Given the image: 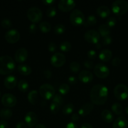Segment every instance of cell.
<instances>
[{
    "instance_id": "6da1fadb",
    "label": "cell",
    "mask_w": 128,
    "mask_h": 128,
    "mask_svg": "<svg viewBox=\"0 0 128 128\" xmlns=\"http://www.w3.org/2000/svg\"><path fill=\"white\" fill-rule=\"evenodd\" d=\"M107 88L103 84H96L90 92V98L93 104L102 105L106 102L108 98Z\"/></svg>"
},
{
    "instance_id": "7a4b0ae2",
    "label": "cell",
    "mask_w": 128,
    "mask_h": 128,
    "mask_svg": "<svg viewBox=\"0 0 128 128\" xmlns=\"http://www.w3.org/2000/svg\"><path fill=\"white\" fill-rule=\"evenodd\" d=\"M15 68V62L10 56L0 57V74L7 75L11 73Z\"/></svg>"
},
{
    "instance_id": "3957f363",
    "label": "cell",
    "mask_w": 128,
    "mask_h": 128,
    "mask_svg": "<svg viewBox=\"0 0 128 128\" xmlns=\"http://www.w3.org/2000/svg\"><path fill=\"white\" fill-rule=\"evenodd\" d=\"M112 10L117 16L123 15L128 11V2L124 0H117L112 4Z\"/></svg>"
},
{
    "instance_id": "277c9868",
    "label": "cell",
    "mask_w": 128,
    "mask_h": 128,
    "mask_svg": "<svg viewBox=\"0 0 128 128\" xmlns=\"http://www.w3.org/2000/svg\"><path fill=\"white\" fill-rule=\"evenodd\" d=\"M39 93L43 99L45 100H50L53 99L55 95V91L51 84L46 83L40 86Z\"/></svg>"
},
{
    "instance_id": "5b68a950",
    "label": "cell",
    "mask_w": 128,
    "mask_h": 128,
    "mask_svg": "<svg viewBox=\"0 0 128 128\" xmlns=\"http://www.w3.org/2000/svg\"><path fill=\"white\" fill-rule=\"evenodd\" d=\"M85 20L84 14L80 10L76 9L73 10L70 13V21L74 26H78L84 24Z\"/></svg>"
},
{
    "instance_id": "8992f818",
    "label": "cell",
    "mask_w": 128,
    "mask_h": 128,
    "mask_svg": "<svg viewBox=\"0 0 128 128\" xmlns=\"http://www.w3.org/2000/svg\"><path fill=\"white\" fill-rule=\"evenodd\" d=\"M115 98L120 101H124L128 98V88L124 84H119L114 89Z\"/></svg>"
},
{
    "instance_id": "52a82bcc",
    "label": "cell",
    "mask_w": 128,
    "mask_h": 128,
    "mask_svg": "<svg viewBox=\"0 0 128 128\" xmlns=\"http://www.w3.org/2000/svg\"><path fill=\"white\" fill-rule=\"evenodd\" d=\"M27 17L33 23L38 22L42 20L43 13L41 10L37 7L30 8L27 11Z\"/></svg>"
},
{
    "instance_id": "ba28073f",
    "label": "cell",
    "mask_w": 128,
    "mask_h": 128,
    "mask_svg": "<svg viewBox=\"0 0 128 128\" xmlns=\"http://www.w3.org/2000/svg\"><path fill=\"white\" fill-rule=\"evenodd\" d=\"M94 72L95 76L100 79L106 78L110 74V71L107 66L104 64H97L94 68Z\"/></svg>"
},
{
    "instance_id": "9c48e42d",
    "label": "cell",
    "mask_w": 128,
    "mask_h": 128,
    "mask_svg": "<svg viewBox=\"0 0 128 128\" xmlns=\"http://www.w3.org/2000/svg\"><path fill=\"white\" fill-rule=\"evenodd\" d=\"M66 61V58L63 54L61 52H55L51 58L50 62L54 67L60 68L63 66Z\"/></svg>"
},
{
    "instance_id": "30bf717a",
    "label": "cell",
    "mask_w": 128,
    "mask_h": 128,
    "mask_svg": "<svg viewBox=\"0 0 128 128\" xmlns=\"http://www.w3.org/2000/svg\"><path fill=\"white\" fill-rule=\"evenodd\" d=\"M100 38V36L99 32L94 30L87 31L84 34V39L85 41L89 43L94 44L99 43Z\"/></svg>"
},
{
    "instance_id": "8fae6325",
    "label": "cell",
    "mask_w": 128,
    "mask_h": 128,
    "mask_svg": "<svg viewBox=\"0 0 128 128\" xmlns=\"http://www.w3.org/2000/svg\"><path fill=\"white\" fill-rule=\"evenodd\" d=\"M1 103L6 108H12L16 106L17 103V100L12 94L6 93L3 95L1 98Z\"/></svg>"
},
{
    "instance_id": "7c38bea8",
    "label": "cell",
    "mask_w": 128,
    "mask_h": 128,
    "mask_svg": "<svg viewBox=\"0 0 128 128\" xmlns=\"http://www.w3.org/2000/svg\"><path fill=\"white\" fill-rule=\"evenodd\" d=\"M5 38L8 42L10 44H14L20 40V34L16 29H11L6 32Z\"/></svg>"
},
{
    "instance_id": "4fadbf2b",
    "label": "cell",
    "mask_w": 128,
    "mask_h": 128,
    "mask_svg": "<svg viewBox=\"0 0 128 128\" xmlns=\"http://www.w3.org/2000/svg\"><path fill=\"white\" fill-rule=\"evenodd\" d=\"M59 10L63 12H69L71 11L75 6V2L72 0H61L59 2Z\"/></svg>"
},
{
    "instance_id": "5bb4252c",
    "label": "cell",
    "mask_w": 128,
    "mask_h": 128,
    "mask_svg": "<svg viewBox=\"0 0 128 128\" xmlns=\"http://www.w3.org/2000/svg\"><path fill=\"white\" fill-rule=\"evenodd\" d=\"M38 121V118L36 114L34 112H28L25 116V121L26 124L29 128L36 126Z\"/></svg>"
},
{
    "instance_id": "9a60e30c",
    "label": "cell",
    "mask_w": 128,
    "mask_h": 128,
    "mask_svg": "<svg viewBox=\"0 0 128 128\" xmlns=\"http://www.w3.org/2000/svg\"><path fill=\"white\" fill-rule=\"evenodd\" d=\"M28 56V52L27 50L24 48H21L16 51L15 54V59L17 62L22 63L26 61Z\"/></svg>"
},
{
    "instance_id": "2e32d148",
    "label": "cell",
    "mask_w": 128,
    "mask_h": 128,
    "mask_svg": "<svg viewBox=\"0 0 128 128\" xmlns=\"http://www.w3.org/2000/svg\"><path fill=\"white\" fill-rule=\"evenodd\" d=\"M79 79L81 82L84 83H89L92 81L94 75L90 71L87 70H83L79 72Z\"/></svg>"
},
{
    "instance_id": "e0dca14e",
    "label": "cell",
    "mask_w": 128,
    "mask_h": 128,
    "mask_svg": "<svg viewBox=\"0 0 128 128\" xmlns=\"http://www.w3.org/2000/svg\"><path fill=\"white\" fill-rule=\"evenodd\" d=\"M94 110V104L91 102H87L81 106L79 110V116H86L89 115Z\"/></svg>"
},
{
    "instance_id": "ac0fdd59",
    "label": "cell",
    "mask_w": 128,
    "mask_h": 128,
    "mask_svg": "<svg viewBox=\"0 0 128 128\" xmlns=\"http://www.w3.org/2000/svg\"><path fill=\"white\" fill-rule=\"evenodd\" d=\"M4 85L8 90H12L15 88L17 85V79L15 76L10 75L8 76L4 81Z\"/></svg>"
},
{
    "instance_id": "d6986e66",
    "label": "cell",
    "mask_w": 128,
    "mask_h": 128,
    "mask_svg": "<svg viewBox=\"0 0 128 128\" xmlns=\"http://www.w3.org/2000/svg\"><path fill=\"white\" fill-rule=\"evenodd\" d=\"M128 121L124 116H120L114 121L112 128H127Z\"/></svg>"
},
{
    "instance_id": "ffe728a7",
    "label": "cell",
    "mask_w": 128,
    "mask_h": 128,
    "mask_svg": "<svg viewBox=\"0 0 128 128\" xmlns=\"http://www.w3.org/2000/svg\"><path fill=\"white\" fill-rule=\"evenodd\" d=\"M112 52L108 49H104L100 51L99 54V59L104 62H108L112 58Z\"/></svg>"
},
{
    "instance_id": "44dd1931",
    "label": "cell",
    "mask_w": 128,
    "mask_h": 128,
    "mask_svg": "<svg viewBox=\"0 0 128 128\" xmlns=\"http://www.w3.org/2000/svg\"><path fill=\"white\" fill-rule=\"evenodd\" d=\"M110 13V10L109 8L106 6H100L97 9V14L99 15L100 17L102 18H105L108 17Z\"/></svg>"
},
{
    "instance_id": "7402d4cb",
    "label": "cell",
    "mask_w": 128,
    "mask_h": 128,
    "mask_svg": "<svg viewBox=\"0 0 128 128\" xmlns=\"http://www.w3.org/2000/svg\"><path fill=\"white\" fill-rule=\"evenodd\" d=\"M101 118L104 121L107 123H110L114 120V115L111 111L108 110H105L101 112Z\"/></svg>"
},
{
    "instance_id": "603a6c76",
    "label": "cell",
    "mask_w": 128,
    "mask_h": 128,
    "mask_svg": "<svg viewBox=\"0 0 128 128\" xmlns=\"http://www.w3.org/2000/svg\"><path fill=\"white\" fill-rule=\"evenodd\" d=\"M19 73L23 76H28L31 73V68L27 64H20L18 66Z\"/></svg>"
},
{
    "instance_id": "cb8c5ba5",
    "label": "cell",
    "mask_w": 128,
    "mask_h": 128,
    "mask_svg": "<svg viewBox=\"0 0 128 128\" xmlns=\"http://www.w3.org/2000/svg\"><path fill=\"white\" fill-rule=\"evenodd\" d=\"M98 30H99V34L100 36H102V38L110 35V28L108 27L107 24H100L98 28Z\"/></svg>"
},
{
    "instance_id": "d4e9b609",
    "label": "cell",
    "mask_w": 128,
    "mask_h": 128,
    "mask_svg": "<svg viewBox=\"0 0 128 128\" xmlns=\"http://www.w3.org/2000/svg\"><path fill=\"white\" fill-rule=\"evenodd\" d=\"M38 97V92L36 90H32L30 91L28 94V100L32 105H35L37 102Z\"/></svg>"
},
{
    "instance_id": "484cf974",
    "label": "cell",
    "mask_w": 128,
    "mask_h": 128,
    "mask_svg": "<svg viewBox=\"0 0 128 128\" xmlns=\"http://www.w3.org/2000/svg\"><path fill=\"white\" fill-rule=\"evenodd\" d=\"M39 28L41 32L46 33V32H50L51 30V24L47 21H43V22H40L39 24Z\"/></svg>"
},
{
    "instance_id": "4316f807",
    "label": "cell",
    "mask_w": 128,
    "mask_h": 128,
    "mask_svg": "<svg viewBox=\"0 0 128 128\" xmlns=\"http://www.w3.org/2000/svg\"><path fill=\"white\" fill-rule=\"evenodd\" d=\"M97 23V19L96 17L94 15H90L87 18L86 20H85L84 25L85 27H89V26H92L95 25Z\"/></svg>"
},
{
    "instance_id": "83f0119b",
    "label": "cell",
    "mask_w": 128,
    "mask_h": 128,
    "mask_svg": "<svg viewBox=\"0 0 128 128\" xmlns=\"http://www.w3.org/2000/svg\"><path fill=\"white\" fill-rule=\"evenodd\" d=\"M18 88L21 92H25L28 90L29 89V84L26 81L23 80H21L19 81L18 83Z\"/></svg>"
},
{
    "instance_id": "f1b7e54d",
    "label": "cell",
    "mask_w": 128,
    "mask_h": 128,
    "mask_svg": "<svg viewBox=\"0 0 128 128\" xmlns=\"http://www.w3.org/2000/svg\"><path fill=\"white\" fill-rule=\"evenodd\" d=\"M13 115V111L11 110L8 108L2 109L0 111V117L4 120H8Z\"/></svg>"
},
{
    "instance_id": "f546056e",
    "label": "cell",
    "mask_w": 128,
    "mask_h": 128,
    "mask_svg": "<svg viewBox=\"0 0 128 128\" xmlns=\"http://www.w3.org/2000/svg\"><path fill=\"white\" fill-rule=\"evenodd\" d=\"M69 91H70V86L68 84H61L58 88V92L61 96H65V95L69 93Z\"/></svg>"
},
{
    "instance_id": "4dcf8cb0",
    "label": "cell",
    "mask_w": 128,
    "mask_h": 128,
    "mask_svg": "<svg viewBox=\"0 0 128 128\" xmlns=\"http://www.w3.org/2000/svg\"><path fill=\"white\" fill-rule=\"evenodd\" d=\"M74 110V106L73 104L69 103L65 104L63 108L62 112L65 115H69L72 113Z\"/></svg>"
},
{
    "instance_id": "1f68e13d",
    "label": "cell",
    "mask_w": 128,
    "mask_h": 128,
    "mask_svg": "<svg viewBox=\"0 0 128 128\" xmlns=\"http://www.w3.org/2000/svg\"><path fill=\"white\" fill-rule=\"evenodd\" d=\"M112 110L113 112L117 115H120L122 112L123 111V108L121 106V104L118 102H115L112 104L111 107Z\"/></svg>"
},
{
    "instance_id": "d6a6232c",
    "label": "cell",
    "mask_w": 128,
    "mask_h": 128,
    "mask_svg": "<svg viewBox=\"0 0 128 128\" xmlns=\"http://www.w3.org/2000/svg\"><path fill=\"white\" fill-rule=\"evenodd\" d=\"M54 32L57 35L62 34L65 31V27L62 24H58L55 25L53 29Z\"/></svg>"
},
{
    "instance_id": "836d02e7",
    "label": "cell",
    "mask_w": 128,
    "mask_h": 128,
    "mask_svg": "<svg viewBox=\"0 0 128 128\" xmlns=\"http://www.w3.org/2000/svg\"><path fill=\"white\" fill-rule=\"evenodd\" d=\"M72 45L69 41H63L60 44V50L63 52H69L70 51Z\"/></svg>"
},
{
    "instance_id": "e575fe53",
    "label": "cell",
    "mask_w": 128,
    "mask_h": 128,
    "mask_svg": "<svg viewBox=\"0 0 128 128\" xmlns=\"http://www.w3.org/2000/svg\"><path fill=\"white\" fill-rule=\"evenodd\" d=\"M70 70L72 72H74V73H77L80 70V64L75 61L72 62L70 64Z\"/></svg>"
},
{
    "instance_id": "d590c367",
    "label": "cell",
    "mask_w": 128,
    "mask_h": 128,
    "mask_svg": "<svg viewBox=\"0 0 128 128\" xmlns=\"http://www.w3.org/2000/svg\"><path fill=\"white\" fill-rule=\"evenodd\" d=\"M63 98L60 94H55L52 99V102L57 104L59 106H61L63 104Z\"/></svg>"
},
{
    "instance_id": "8d00e7d4",
    "label": "cell",
    "mask_w": 128,
    "mask_h": 128,
    "mask_svg": "<svg viewBox=\"0 0 128 128\" xmlns=\"http://www.w3.org/2000/svg\"><path fill=\"white\" fill-rule=\"evenodd\" d=\"M1 25L3 28L5 29H9L12 26V22H11V20L9 19H4L1 21Z\"/></svg>"
},
{
    "instance_id": "74e56055",
    "label": "cell",
    "mask_w": 128,
    "mask_h": 128,
    "mask_svg": "<svg viewBox=\"0 0 128 128\" xmlns=\"http://www.w3.org/2000/svg\"><path fill=\"white\" fill-rule=\"evenodd\" d=\"M60 106H59L57 104L52 102L50 106V111L53 114H57L59 110H60Z\"/></svg>"
},
{
    "instance_id": "f35d334b",
    "label": "cell",
    "mask_w": 128,
    "mask_h": 128,
    "mask_svg": "<svg viewBox=\"0 0 128 128\" xmlns=\"http://www.w3.org/2000/svg\"><path fill=\"white\" fill-rule=\"evenodd\" d=\"M56 14V10L55 7H50L46 10V15L48 17L52 18Z\"/></svg>"
},
{
    "instance_id": "ab89813d",
    "label": "cell",
    "mask_w": 128,
    "mask_h": 128,
    "mask_svg": "<svg viewBox=\"0 0 128 128\" xmlns=\"http://www.w3.org/2000/svg\"><path fill=\"white\" fill-rule=\"evenodd\" d=\"M116 19L114 17H109V18L107 20V22H106V24L108 27L109 28H112L114 27L115 24H116Z\"/></svg>"
},
{
    "instance_id": "60d3db41",
    "label": "cell",
    "mask_w": 128,
    "mask_h": 128,
    "mask_svg": "<svg viewBox=\"0 0 128 128\" xmlns=\"http://www.w3.org/2000/svg\"><path fill=\"white\" fill-rule=\"evenodd\" d=\"M112 41V39L111 36L109 35V36L103 38L102 40V44L104 46H107L111 43Z\"/></svg>"
},
{
    "instance_id": "b9f144b4",
    "label": "cell",
    "mask_w": 128,
    "mask_h": 128,
    "mask_svg": "<svg viewBox=\"0 0 128 128\" xmlns=\"http://www.w3.org/2000/svg\"><path fill=\"white\" fill-rule=\"evenodd\" d=\"M48 50L50 52H55L57 50V46H56V44L54 43V42H50L48 45Z\"/></svg>"
},
{
    "instance_id": "7bdbcfd3",
    "label": "cell",
    "mask_w": 128,
    "mask_h": 128,
    "mask_svg": "<svg viewBox=\"0 0 128 128\" xmlns=\"http://www.w3.org/2000/svg\"><path fill=\"white\" fill-rule=\"evenodd\" d=\"M87 56L90 60H94L97 56L96 52L93 50H89L87 52Z\"/></svg>"
},
{
    "instance_id": "ee69618b",
    "label": "cell",
    "mask_w": 128,
    "mask_h": 128,
    "mask_svg": "<svg viewBox=\"0 0 128 128\" xmlns=\"http://www.w3.org/2000/svg\"><path fill=\"white\" fill-rule=\"evenodd\" d=\"M84 66L87 69H92L94 68V63L90 60H85L84 62Z\"/></svg>"
},
{
    "instance_id": "f6af8a7d",
    "label": "cell",
    "mask_w": 128,
    "mask_h": 128,
    "mask_svg": "<svg viewBox=\"0 0 128 128\" xmlns=\"http://www.w3.org/2000/svg\"><path fill=\"white\" fill-rule=\"evenodd\" d=\"M36 30H37V26L35 23H32L30 25V26H29V31H30V33L35 34L36 32Z\"/></svg>"
},
{
    "instance_id": "bcb514c9",
    "label": "cell",
    "mask_w": 128,
    "mask_h": 128,
    "mask_svg": "<svg viewBox=\"0 0 128 128\" xmlns=\"http://www.w3.org/2000/svg\"><path fill=\"white\" fill-rule=\"evenodd\" d=\"M68 82L70 85H75L77 82V80L75 76H70L68 78Z\"/></svg>"
},
{
    "instance_id": "7dc6e473",
    "label": "cell",
    "mask_w": 128,
    "mask_h": 128,
    "mask_svg": "<svg viewBox=\"0 0 128 128\" xmlns=\"http://www.w3.org/2000/svg\"><path fill=\"white\" fill-rule=\"evenodd\" d=\"M120 59L119 58H114L112 60V64L114 66H117L120 64Z\"/></svg>"
},
{
    "instance_id": "c3c4849f",
    "label": "cell",
    "mask_w": 128,
    "mask_h": 128,
    "mask_svg": "<svg viewBox=\"0 0 128 128\" xmlns=\"http://www.w3.org/2000/svg\"><path fill=\"white\" fill-rule=\"evenodd\" d=\"M43 75L46 78L49 79L51 77V76H52V73H51V72L50 71V70H46L45 71H44Z\"/></svg>"
},
{
    "instance_id": "681fc988",
    "label": "cell",
    "mask_w": 128,
    "mask_h": 128,
    "mask_svg": "<svg viewBox=\"0 0 128 128\" xmlns=\"http://www.w3.org/2000/svg\"><path fill=\"white\" fill-rule=\"evenodd\" d=\"M8 124L5 120H1L0 121V128H8Z\"/></svg>"
},
{
    "instance_id": "f907efd6",
    "label": "cell",
    "mask_w": 128,
    "mask_h": 128,
    "mask_svg": "<svg viewBox=\"0 0 128 128\" xmlns=\"http://www.w3.org/2000/svg\"><path fill=\"white\" fill-rule=\"evenodd\" d=\"M16 128H27V125L24 122H19L16 124Z\"/></svg>"
},
{
    "instance_id": "816d5d0a",
    "label": "cell",
    "mask_w": 128,
    "mask_h": 128,
    "mask_svg": "<svg viewBox=\"0 0 128 128\" xmlns=\"http://www.w3.org/2000/svg\"><path fill=\"white\" fill-rule=\"evenodd\" d=\"M42 2L46 6H50L55 2L54 0H43Z\"/></svg>"
},
{
    "instance_id": "f5cc1de1",
    "label": "cell",
    "mask_w": 128,
    "mask_h": 128,
    "mask_svg": "<svg viewBox=\"0 0 128 128\" xmlns=\"http://www.w3.org/2000/svg\"><path fill=\"white\" fill-rule=\"evenodd\" d=\"M71 119L74 122H76V121H77L79 120V114L77 113H74L72 115Z\"/></svg>"
},
{
    "instance_id": "db71d44e",
    "label": "cell",
    "mask_w": 128,
    "mask_h": 128,
    "mask_svg": "<svg viewBox=\"0 0 128 128\" xmlns=\"http://www.w3.org/2000/svg\"><path fill=\"white\" fill-rule=\"evenodd\" d=\"M66 128H78V127L75 122H70L67 124Z\"/></svg>"
},
{
    "instance_id": "11a10c76",
    "label": "cell",
    "mask_w": 128,
    "mask_h": 128,
    "mask_svg": "<svg viewBox=\"0 0 128 128\" xmlns=\"http://www.w3.org/2000/svg\"><path fill=\"white\" fill-rule=\"evenodd\" d=\"M80 128H94L89 123H84L81 125Z\"/></svg>"
},
{
    "instance_id": "9f6ffc18",
    "label": "cell",
    "mask_w": 128,
    "mask_h": 128,
    "mask_svg": "<svg viewBox=\"0 0 128 128\" xmlns=\"http://www.w3.org/2000/svg\"><path fill=\"white\" fill-rule=\"evenodd\" d=\"M35 128H46V127L43 124H38L36 125Z\"/></svg>"
},
{
    "instance_id": "6f0895ef",
    "label": "cell",
    "mask_w": 128,
    "mask_h": 128,
    "mask_svg": "<svg viewBox=\"0 0 128 128\" xmlns=\"http://www.w3.org/2000/svg\"><path fill=\"white\" fill-rule=\"evenodd\" d=\"M95 48H96L97 50H99V49H100V48H101V45H100L99 43L96 44H95Z\"/></svg>"
},
{
    "instance_id": "680465c9",
    "label": "cell",
    "mask_w": 128,
    "mask_h": 128,
    "mask_svg": "<svg viewBox=\"0 0 128 128\" xmlns=\"http://www.w3.org/2000/svg\"><path fill=\"white\" fill-rule=\"evenodd\" d=\"M125 112H126V113L127 114H128V106H127L126 108H125Z\"/></svg>"
},
{
    "instance_id": "91938a15",
    "label": "cell",
    "mask_w": 128,
    "mask_h": 128,
    "mask_svg": "<svg viewBox=\"0 0 128 128\" xmlns=\"http://www.w3.org/2000/svg\"><path fill=\"white\" fill-rule=\"evenodd\" d=\"M0 95H1V93H0Z\"/></svg>"
}]
</instances>
